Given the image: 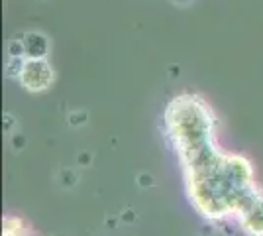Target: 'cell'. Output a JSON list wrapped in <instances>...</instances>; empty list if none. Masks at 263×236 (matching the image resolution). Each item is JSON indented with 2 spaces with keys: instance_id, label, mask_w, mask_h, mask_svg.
<instances>
[{
  "instance_id": "6da1fadb",
  "label": "cell",
  "mask_w": 263,
  "mask_h": 236,
  "mask_svg": "<svg viewBox=\"0 0 263 236\" xmlns=\"http://www.w3.org/2000/svg\"><path fill=\"white\" fill-rule=\"evenodd\" d=\"M24 87L30 90H42L47 89L49 83L53 81V71L45 63L44 59H32L24 65L22 73H20Z\"/></svg>"
}]
</instances>
